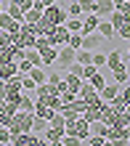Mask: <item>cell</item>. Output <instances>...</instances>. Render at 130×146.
<instances>
[{
	"label": "cell",
	"instance_id": "49",
	"mask_svg": "<svg viewBox=\"0 0 130 146\" xmlns=\"http://www.w3.org/2000/svg\"><path fill=\"white\" fill-rule=\"evenodd\" d=\"M122 3H125V0H114V8H117V5H122Z\"/></svg>",
	"mask_w": 130,
	"mask_h": 146
},
{
	"label": "cell",
	"instance_id": "13",
	"mask_svg": "<svg viewBox=\"0 0 130 146\" xmlns=\"http://www.w3.org/2000/svg\"><path fill=\"white\" fill-rule=\"evenodd\" d=\"M96 13L101 19H109L114 13V0H96Z\"/></svg>",
	"mask_w": 130,
	"mask_h": 146
},
{
	"label": "cell",
	"instance_id": "37",
	"mask_svg": "<svg viewBox=\"0 0 130 146\" xmlns=\"http://www.w3.org/2000/svg\"><path fill=\"white\" fill-rule=\"evenodd\" d=\"M66 45H72L74 50L77 48H82V32H72V35H69V42Z\"/></svg>",
	"mask_w": 130,
	"mask_h": 146
},
{
	"label": "cell",
	"instance_id": "50",
	"mask_svg": "<svg viewBox=\"0 0 130 146\" xmlns=\"http://www.w3.org/2000/svg\"><path fill=\"white\" fill-rule=\"evenodd\" d=\"M0 11H5V3H3V0H0Z\"/></svg>",
	"mask_w": 130,
	"mask_h": 146
},
{
	"label": "cell",
	"instance_id": "32",
	"mask_svg": "<svg viewBox=\"0 0 130 146\" xmlns=\"http://www.w3.org/2000/svg\"><path fill=\"white\" fill-rule=\"evenodd\" d=\"M61 114H64V119L69 122V119H77V117H80V111H77L72 104H64V106H61Z\"/></svg>",
	"mask_w": 130,
	"mask_h": 146
},
{
	"label": "cell",
	"instance_id": "42",
	"mask_svg": "<svg viewBox=\"0 0 130 146\" xmlns=\"http://www.w3.org/2000/svg\"><path fill=\"white\" fill-rule=\"evenodd\" d=\"M66 13H69V16H82V8H80V3H77V0H72V3L66 5Z\"/></svg>",
	"mask_w": 130,
	"mask_h": 146
},
{
	"label": "cell",
	"instance_id": "8",
	"mask_svg": "<svg viewBox=\"0 0 130 146\" xmlns=\"http://www.w3.org/2000/svg\"><path fill=\"white\" fill-rule=\"evenodd\" d=\"M0 29H5V32H11V35H19V29H21V21H16L8 11H0Z\"/></svg>",
	"mask_w": 130,
	"mask_h": 146
},
{
	"label": "cell",
	"instance_id": "40",
	"mask_svg": "<svg viewBox=\"0 0 130 146\" xmlns=\"http://www.w3.org/2000/svg\"><path fill=\"white\" fill-rule=\"evenodd\" d=\"M96 72H98V66H96V64H82V80H90Z\"/></svg>",
	"mask_w": 130,
	"mask_h": 146
},
{
	"label": "cell",
	"instance_id": "9",
	"mask_svg": "<svg viewBox=\"0 0 130 146\" xmlns=\"http://www.w3.org/2000/svg\"><path fill=\"white\" fill-rule=\"evenodd\" d=\"M69 35H72V32H69L64 24H56V27H53V32H50V37H53V45H56V48L66 45V42H69Z\"/></svg>",
	"mask_w": 130,
	"mask_h": 146
},
{
	"label": "cell",
	"instance_id": "17",
	"mask_svg": "<svg viewBox=\"0 0 130 146\" xmlns=\"http://www.w3.org/2000/svg\"><path fill=\"white\" fill-rule=\"evenodd\" d=\"M101 106H103V101H101V104H88V109L82 111V117L88 119V122H96V119H101Z\"/></svg>",
	"mask_w": 130,
	"mask_h": 146
},
{
	"label": "cell",
	"instance_id": "29",
	"mask_svg": "<svg viewBox=\"0 0 130 146\" xmlns=\"http://www.w3.org/2000/svg\"><path fill=\"white\" fill-rule=\"evenodd\" d=\"M50 45H53V37H50V35H45V32H42V35H37V40H34V48H37V50L50 48Z\"/></svg>",
	"mask_w": 130,
	"mask_h": 146
},
{
	"label": "cell",
	"instance_id": "45",
	"mask_svg": "<svg viewBox=\"0 0 130 146\" xmlns=\"http://www.w3.org/2000/svg\"><path fill=\"white\" fill-rule=\"evenodd\" d=\"M74 98H77V93H74V90H66V88L61 90V101H64V104H69V101H74Z\"/></svg>",
	"mask_w": 130,
	"mask_h": 146
},
{
	"label": "cell",
	"instance_id": "14",
	"mask_svg": "<svg viewBox=\"0 0 130 146\" xmlns=\"http://www.w3.org/2000/svg\"><path fill=\"white\" fill-rule=\"evenodd\" d=\"M40 58H42V66H50V64H56V58H58V48H56V45H50V48H42V50H40Z\"/></svg>",
	"mask_w": 130,
	"mask_h": 146
},
{
	"label": "cell",
	"instance_id": "11",
	"mask_svg": "<svg viewBox=\"0 0 130 146\" xmlns=\"http://www.w3.org/2000/svg\"><path fill=\"white\" fill-rule=\"evenodd\" d=\"M98 21H101L98 13H85V16H82V35L96 32V29H98Z\"/></svg>",
	"mask_w": 130,
	"mask_h": 146
},
{
	"label": "cell",
	"instance_id": "34",
	"mask_svg": "<svg viewBox=\"0 0 130 146\" xmlns=\"http://www.w3.org/2000/svg\"><path fill=\"white\" fill-rule=\"evenodd\" d=\"M90 64H96L98 69H103V66H106V53H103V50H93V61Z\"/></svg>",
	"mask_w": 130,
	"mask_h": 146
},
{
	"label": "cell",
	"instance_id": "3",
	"mask_svg": "<svg viewBox=\"0 0 130 146\" xmlns=\"http://www.w3.org/2000/svg\"><path fill=\"white\" fill-rule=\"evenodd\" d=\"M13 40H19L24 48H34V40H37V27L29 21H21V29H19V35H16Z\"/></svg>",
	"mask_w": 130,
	"mask_h": 146
},
{
	"label": "cell",
	"instance_id": "43",
	"mask_svg": "<svg viewBox=\"0 0 130 146\" xmlns=\"http://www.w3.org/2000/svg\"><path fill=\"white\" fill-rule=\"evenodd\" d=\"M32 61H29V58H19V74H29V69H32Z\"/></svg>",
	"mask_w": 130,
	"mask_h": 146
},
{
	"label": "cell",
	"instance_id": "52",
	"mask_svg": "<svg viewBox=\"0 0 130 146\" xmlns=\"http://www.w3.org/2000/svg\"><path fill=\"white\" fill-rule=\"evenodd\" d=\"M69 3H72V0H69Z\"/></svg>",
	"mask_w": 130,
	"mask_h": 146
},
{
	"label": "cell",
	"instance_id": "36",
	"mask_svg": "<svg viewBox=\"0 0 130 146\" xmlns=\"http://www.w3.org/2000/svg\"><path fill=\"white\" fill-rule=\"evenodd\" d=\"M109 21H111V27H114V29H117V27H119V24H125L127 19H125V16H122V11H117V8H114V13H111V16H109Z\"/></svg>",
	"mask_w": 130,
	"mask_h": 146
},
{
	"label": "cell",
	"instance_id": "4",
	"mask_svg": "<svg viewBox=\"0 0 130 146\" xmlns=\"http://www.w3.org/2000/svg\"><path fill=\"white\" fill-rule=\"evenodd\" d=\"M42 16H45L48 21H53V24H64L69 19V13H66V8L61 3H53V5H48L45 11H42Z\"/></svg>",
	"mask_w": 130,
	"mask_h": 146
},
{
	"label": "cell",
	"instance_id": "19",
	"mask_svg": "<svg viewBox=\"0 0 130 146\" xmlns=\"http://www.w3.org/2000/svg\"><path fill=\"white\" fill-rule=\"evenodd\" d=\"M19 74V61H8V64H0V77L8 80V77Z\"/></svg>",
	"mask_w": 130,
	"mask_h": 146
},
{
	"label": "cell",
	"instance_id": "23",
	"mask_svg": "<svg viewBox=\"0 0 130 146\" xmlns=\"http://www.w3.org/2000/svg\"><path fill=\"white\" fill-rule=\"evenodd\" d=\"M24 58H29L34 66H42V58H40V50L37 48H24Z\"/></svg>",
	"mask_w": 130,
	"mask_h": 146
},
{
	"label": "cell",
	"instance_id": "51",
	"mask_svg": "<svg viewBox=\"0 0 130 146\" xmlns=\"http://www.w3.org/2000/svg\"><path fill=\"white\" fill-rule=\"evenodd\" d=\"M127 74H130V69H127Z\"/></svg>",
	"mask_w": 130,
	"mask_h": 146
},
{
	"label": "cell",
	"instance_id": "2",
	"mask_svg": "<svg viewBox=\"0 0 130 146\" xmlns=\"http://www.w3.org/2000/svg\"><path fill=\"white\" fill-rule=\"evenodd\" d=\"M64 133H69V135H77V138H80V141L85 143V141H88V135H90V122H88V119H85V117L80 114L77 119H69V122H66V130H64Z\"/></svg>",
	"mask_w": 130,
	"mask_h": 146
},
{
	"label": "cell",
	"instance_id": "1",
	"mask_svg": "<svg viewBox=\"0 0 130 146\" xmlns=\"http://www.w3.org/2000/svg\"><path fill=\"white\" fill-rule=\"evenodd\" d=\"M32 122H34V111H21V109H19V111L11 117V122H8V127H11V135L32 130Z\"/></svg>",
	"mask_w": 130,
	"mask_h": 146
},
{
	"label": "cell",
	"instance_id": "15",
	"mask_svg": "<svg viewBox=\"0 0 130 146\" xmlns=\"http://www.w3.org/2000/svg\"><path fill=\"white\" fill-rule=\"evenodd\" d=\"M80 85H82V77L80 74H72V72H64V88L66 90H80Z\"/></svg>",
	"mask_w": 130,
	"mask_h": 146
},
{
	"label": "cell",
	"instance_id": "38",
	"mask_svg": "<svg viewBox=\"0 0 130 146\" xmlns=\"http://www.w3.org/2000/svg\"><path fill=\"white\" fill-rule=\"evenodd\" d=\"M114 35H119L122 40H130V21H125V24H119V27L114 29Z\"/></svg>",
	"mask_w": 130,
	"mask_h": 146
},
{
	"label": "cell",
	"instance_id": "41",
	"mask_svg": "<svg viewBox=\"0 0 130 146\" xmlns=\"http://www.w3.org/2000/svg\"><path fill=\"white\" fill-rule=\"evenodd\" d=\"M34 88H37V82L29 74H21V90H34Z\"/></svg>",
	"mask_w": 130,
	"mask_h": 146
},
{
	"label": "cell",
	"instance_id": "6",
	"mask_svg": "<svg viewBox=\"0 0 130 146\" xmlns=\"http://www.w3.org/2000/svg\"><path fill=\"white\" fill-rule=\"evenodd\" d=\"M74 61H77V50H74L72 45H61V48H58V58H56V64L61 66L64 72H66V66H69V64H74Z\"/></svg>",
	"mask_w": 130,
	"mask_h": 146
},
{
	"label": "cell",
	"instance_id": "27",
	"mask_svg": "<svg viewBox=\"0 0 130 146\" xmlns=\"http://www.w3.org/2000/svg\"><path fill=\"white\" fill-rule=\"evenodd\" d=\"M19 109H21V111H34V98L27 96V93H21V98H19Z\"/></svg>",
	"mask_w": 130,
	"mask_h": 146
},
{
	"label": "cell",
	"instance_id": "33",
	"mask_svg": "<svg viewBox=\"0 0 130 146\" xmlns=\"http://www.w3.org/2000/svg\"><path fill=\"white\" fill-rule=\"evenodd\" d=\"M77 61H80V64H90V61H93V50H88V48H77Z\"/></svg>",
	"mask_w": 130,
	"mask_h": 146
},
{
	"label": "cell",
	"instance_id": "46",
	"mask_svg": "<svg viewBox=\"0 0 130 146\" xmlns=\"http://www.w3.org/2000/svg\"><path fill=\"white\" fill-rule=\"evenodd\" d=\"M61 80H64V77L58 74V72H50V74H48V82H50V85H56V88L61 85Z\"/></svg>",
	"mask_w": 130,
	"mask_h": 146
},
{
	"label": "cell",
	"instance_id": "30",
	"mask_svg": "<svg viewBox=\"0 0 130 146\" xmlns=\"http://www.w3.org/2000/svg\"><path fill=\"white\" fill-rule=\"evenodd\" d=\"M40 19H42V11H40V8H34V5L24 13V21H29V24H37Z\"/></svg>",
	"mask_w": 130,
	"mask_h": 146
},
{
	"label": "cell",
	"instance_id": "47",
	"mask_svg": "<svg viewBox=\"0 0 130 146\" xmlns=\"http://www.w3.org/2000/svg\"><path fill=\"white\" fill-rule=\"evenodd\" d=\"M19 5H21V11H24V13H27V11H29V8L34 5V3H32V0H21V3H19Z\"/></svg>",
	"mask_w": 130,
	"mask_h": 146
},
{
	"label": "cell",
	"instance_id": "18",
	"mask_svg": "<svg viewBox=\"0 0 130 146\" xmlns=\"http://www.w3.org/2000/svg\"><path fill=\"white\" fill-rule=\"evenodd\" d=\"M61 138H64V130H56V127H48L42 133V143H61Z\"/></svg>",
	"mask_w": 130,
	"mask_h": 146
},
{
	"label": "cell",
	"instance_id": "10",
	"mask_svg": "<svg viewBox=\"0 0 130 146\" xmlns=\"http://www.w3.org/2000/svg\"><path fill=\"white\" fill-rule=\"evenodd\" d=\"M122 64H125V58H122V50H109V53H106V66H103V69L114 72V69H119Z\"/></svg>",
	"mask_w": 130,
	"mask_h": 146
},
{
	"label": "cell",
	"instance_id": "44",
	"mask_svg": "<svg viewBox=\"0 0 130 146\" xmlns=\"http://www.w3.org/2000/svg\"><path fill=\"white\" fill-rule=\"evenodd\" d=\"M0 143H11V127L0 125Z\"/></svg>",
	"mask_w": 130,
	"mask_h": 146
},
{
	"label": "cell",
	"instance_id": "24",
	"mask_svg": "<svg viewBox=\"0 0 130 146\" xmlns=\"http://www.w3.org/2000/svg\"><path fill=\"white\" fill-rule=\"evenodd\" d=\"M5 11L11 13L16 21H24V11H21V5H19V3H5Z\"/></svg>",
	"mask_w": 130,
	"mask_h": 146
},
{
	"label": "cell",
	"instance_id": "48",
	"mask_svg": "<svg viewBox=\"0 0 130 146\" xmlns=\"http://www.w3.org/2000/svg\"><path fill=\"white\" fill-rule=\"evenodd\" d=\"M122 58H127V61H130V45H127V53H122Z\"/></svg>",
	"mask_w": 130,
	"mask_h": 146
},
{
	"label": "cell",
	"instance_id": "22",
	"mask_svg": "<svg viewBox=\"0 0 130 146\" xmlns=\"http://www.w3.org/2000/svg\"><path fill=\"white\" fill-rule=\"evenodd\" d=\"M48 127H50V122H48V119L34 117V122H32V133H34V135H40V138H42V133H45Z\"/></svg>",
	"mask_w": 130,
	"mask_h": 146
},
{
	"label": "cell",
	"instance_id": "28",
	"mask_svg": "<svg viewBox=\"0 0 130 146\" xmlns=\"http://www.w3.org/2000/svg\"><path fill=\"white\" fill-rule=\"evenodd\" d=\"M29 77H32V80L37 82V85L48 80V74H45V69H42V66H32V69H29Z\"/></svg>",
	"mask_w": 130,
	"mask_h": 146
},
{
	"label": "cell",
	"instance_id": "26",
	"mask_svg": "<svg viewBox=\"0 0 130 146\" xmlns=\"http://www.w3.org/2000/svg\"><path fill=\"white\" fill-rule=\"evenodd\" d=\"M34 27H37V35H42V32H45V35H50V32H53V27H56V24H53V21H48L45 16H42V19H40L37 24H34Z\"/></svg>",
	"mask_w": 130,
	"mask_h": 146
},
{
	"label": "cell",
	"instance_id": "7",
	"mask_svg": "<svg viewBox=\"0 0 130 146\" xmlns=\"http://www.w3.org/2000/svg\"><path fill=\"white\" fill-rule=\"evenodd\" d=\"M77 96H80L82 101H88V104H101V96H98V90L93 88V85H90L88 80H82L80 90H77Z\"/></svg>",
	"mask_w": 130,
	"mask_h": 146
},
{
	"label": "cell",
	"instance_id": "39",
	"mask_svg": "<svg viewBox=\"0 0 130 146\" xmlns=\"http://www.w3.org/2000/svg\"><path fill=\"white\" fill-rule=\"evenodd\" d=\"M88 146H103V143H109L106 138H103V135H96V133H90L88 135V141H85Z\"/></svg>",
	"mask_w": 130,
	"mask_h": 146
},
{
	"label": "cell",
	"instance_id": "53",
	"mask_svg": "<svg viewBox=\"0 0 130 146\" xmlns=\"http://www.w3.org/2000/svg\"><path fill=\"white\" fill-rule=\"evenodd\" d=\"M127 3H130V0H127Z\"/></svg>",
	"mask_w": 130,
	"mask_h": 146
},
{
	"label": "cell",
	"instance_id": "20",
	"mask_svg": "<svg viewBox=\"0 0 130 146\" xmlns=\"http://www.w3.org/2000/svg\"><path fill=\"white\" fill-rule=\"evenodd\" d=\"M111 77H114V82H117V85H127V82H130V74H127V64H122L119 69H114V72H111Z\"/></svg>",
	"mask_w": 130,
	"mask_h": 146
},
{
	"label": "cell",
	"instance_id": "12",
	"mask_svg": "<svg viewBox=\"0 0 130 146\" xmlns=\"http://www.w3.org/2000/svg\"><path fill=\"white\" fill-rule=\"evenodd\" d=\"M119 88H122V85H117V82H106V85H103V88L98 90V96H101V101H106V104H109V101H114L117 96H119Z\"/></svg>",
	"mask_w": 130,
	"mask_h": 146
},
{
	"label": "cell",
	"instance_id": "35",
	"mask_svg": "<svg viewBox=\"0 0 130 146\" xmlns=\"http://www.w3.org/2000/svg\"><path fill=\"white\" fill-rule=\"evenodd\" d=\"M77 3L82 8V16L85 13H96V0H77Z\"/></svg>",
	"mask_w": 130,
	"mask_h": 146
},
{
	"label": "cell",
	"instance_id": "21",
	"mask_svg": "<svg viewBox=\"0 0 130 146\" xmlns=\"http://www.w3.org/2000/svg\"><path fill=\"white\" fill-rule=\"evenodd\" d=\"M96 32H98V35H103L106 40H111V37H114V27H111V21H109V19H101Z\"/></svg>",
	"mask_w": 130,
	"mask_h": 146
},
{
	"label": "cell",
	"instance_id": "16",
	"mask_svg": "<svg viewBox=\"0 0 130 146\" xmlns=\"http://www.w3.org/2000/svg\"><path fill=\"white\" fill-rule=\"evenodd\" d=\"M19 58H24V56H19L16 50L11 48V45H0V64H8V61H19Z\"/></svg>",
	"mask_w": 130,
	"mask_h": 146
},
{
	"label": "cell",
	"instance_id": "25",
	"mask_svg": "<svg viewBox=\"0 0 130 146\" xmlns=\"http://www.w3.org/2000/svg\"><path fill=\"white\" fill-rule=\"evenodd\" d=\"M90 133L103 135V138H106V133H109V125L103 122V119H96V122H90Z\"/></svg>",
	"mask_w": 130,
	"mask_h": 146
},
{
	"label": "cell",
	"instance_id": "5",
	"mask_svg": "<svg viewBox=\"0 0 130 146\" xmlns=\"http://www.w3.org/2000/svg\"><path fill=\"white\" fill-rule=\"evenodd\" d=\"M106 37L98 35V32H90V35H82V48H88V50H103L106 53Z\"/></svg>",
	"mask_w": 130,
	"mask_h": 146
},
{
	"label": "cell",
	"instance_id": "31",
	"mask_svg": "<svg viewBox=\"0 0 130 146\" xmlns=\"http://www.w3.org/2000/svg\"><path fill=\"white\" fill-rule=\"evenodd\" d=\"M88 82H90V85H93V88H96V90H101L103 85H106V74H103V72L98 69V72H96V74H93L90 80H88Z\"/></svg>",
	"mask_w": 130,
	"mask_h": 146
}]
</instances>
